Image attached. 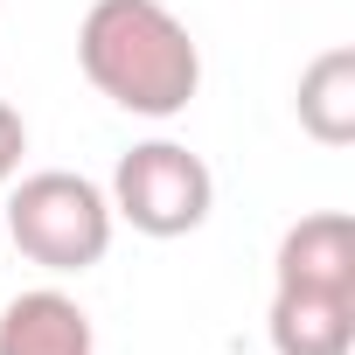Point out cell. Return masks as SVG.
<instances>
[{
    "label": "cell",
    "instance_id": "1",
    "mask_svg": "<svg viewBox=\"0 0 355 355\" xmlns=\"http://www.w3.org/2000/svg\"><path fill=\"white\" fill-rule=\"evenodd\" d=\"M77 63L91 91L132 119H174L202 91V49L167 0H91L77 28Z\"/></svg>",
    "mask_w": 355,
    "mask_h": 355
},
{
    "label": "cell",
    "instance_id": "2",
    "mask_svg": "<svg viewBox=\"0 0 355 355\" xmlns=\"http://www.w3.org/2000/svg\"><path fill=\"white\" fill-rule=\"evenodd\" d=\"M112 196L91 182V174H70V167H42V174H21L15 196H8V237L28 265L70 279V272H91L105 251H112Z\"/></svg>",
    "mask_w": 355,
    "mask_h": 355
},
{
    "label": "cell",
    "instance_id": "3",
    "mask_svg": "<svg viewBox=\"0 0 355 355\" xmlns=\"http://www.w3.org/2000/svg\"><path fill=\"white\" fill-rule=\"evenodd\" d=\"M112 216L132 223L139 237H189L209 223L216 209V174L202 153H189L182 139H139L132 153H119L112 167Z\"/></svg>",
    "mask_w": 355,
    "mask_h": 355
},
{
    "label": "cell",
    "instance_id": "4",
    "mask_svg": "<svg viewBox=\"0 0 355 355\" xmlns=\"http://www.w3.org/2000/svg\"><path fill=\"white\" fill-rule=\"evenodd\" d=\"M272 279L293 293H341L355 300V216L348 209H313L279 237Z\"/></svg>",
    "mask_w": 355,
    "mask_h": 355
},
{
    "label": "cell",
    "instance_id": "5",
    "mask_svg": "<svg viewBox=\"0 0 355 355\" xmlns=\"http://www.w3.org/2000/svg\"><path fill=\"white\" fill-rule=\"evenodd\" d=\"M0 355H98V334L70 293L35 286L0 306Z\"/></svg>",
    "mask_w": 355,
    "mask_h": 355
},
{
    "label": "cell",
    "instance_id": "6",
    "mask_svg": "<svg viewBox=\"0 0 355 355\" xmlns=\"http://www.w3.org/2000/svg\"><path fill=\"white\" fill-rule=\"evenodd\" d=\"M265 334H272V355H348L355 348V300L272 286Z\"/></svg>",
    "mask_w": 355,
    "mask_h": 355
},
{
    "label": "cell",
    "instance_id": "7",
    "mask_svg": "<svg viewBox=\"0 0 355 355\" xmlns=\"http://www.w3.org/2000/svg\"><path fill=\"white\" fill-rule=\"evenodd\" d=\"M293 112H300V132H306V139L348 146V139H355V49H320V56L300 70Z\"/></svg>",
    "mask_w": 355,
    "mask_h": 355
},
{
    "label": "cell",
    "instance_id": "8",
    "mask_svg": "<svg viewBox=\"0 0 355 355\" xmlns=\"http://www.w3.org/2000/svg\"><path fill=\"white\" fill-rule=\"evenodd\" d=\"M21 153H28V125H21L15 105H0V189L21 174Z\"/></svg>",
    "mask_w": 355,
    "mask_h": 355
}]
</instances>
